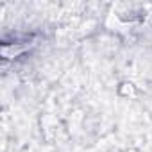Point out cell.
<instances>
[{"label": "cell", "mask_w": 152, "mask_h": 152, "mask_svg": "<svg viewBox=\"0 0 152 152\" xmlns=\"http://www.w3.org/2000/svg\"><path fill=\"white\" fill-rule=\"evenodd\" d=\"M31 45H20V43H15V45H9V43H4L2 45V56L6 59H13V57H18L20 54H23Z\"/></svg>", "instance_id": "obj_1"}, {"label": "cell", "mask_w": 152, "mask_h": 152, "mask_svg": "<svg viewBox=\"0 0 152 152\" xmlns=\"http://www.w3.org/2000/svg\"><path fill=\"white\" fill-rule=\"evenodd\" d=\"M120 95H124V97H136V88H134V84L132 83H124L122 86H120Z\"/></svg>", "instance_id": "obj_2"}]
</instances>
